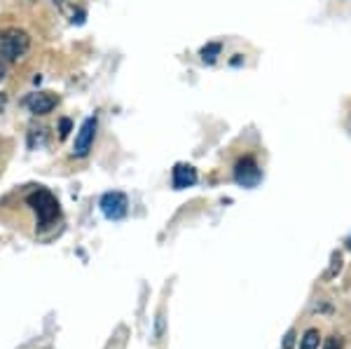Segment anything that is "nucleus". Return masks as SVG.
<instances>
[{"label":"nucleus","mask_w":351,"mask_h":349,"mask_svg":"<svg viewBox=\"0 0 351 349\" xmlns=\"http://www.w3.org/2000/svg\"><path fill=\"white\" fill-rule=\"evenodd\" d=\"M349 129H351V120H349Z\"/></svg>","instance_id":"18"},{"label":"nucleus","mask_w":351,"mask_h":349,"mask_svg":"<svg viewBox=\"0 0 351 349\" xmlns=\"http://www.w3.org/2000/svg\"><path fill=\"white\" fill-rule=\"evenodd\" d=\"M54 3H64V0H54Z\"/></svg>","instance_id":"16"},{"label":"nucleus","mask_w":351,"mask_h":349,"mask_svg":"<svg viewBox=\"0 0 351 349\" xmlns=\"http://www.w3.org/2000/svg\"><path fill=\"white\" fill-rule=\"evenodd\" d=\"M0 77H3V71H0Z\"/></svg>","instance_id":"17"},{"label":"nucleus","mask_w":351,"mask_h":349,"mask_svg":"<svg viewBox=\"0 0 351 349\" xmlns=\"http://www.w3.org/2000/svg\"><path fill=\"white\" fill-rule=\"evenodd\" d=\"M347 249H349V251H351V237H349V239H347Z\"/></svg>","instance_id":"15"},{"label":"nucleus","mask_w":351,"mask_h":349,"mask_svg":"<svg viewBox=\"0 0 351 349\" xmlns=\"http://www.w3.org/2000/svg\"><path fill=\"white\" fill-rule=\"evenodd\" d=\"M220 49H223V45H220V43H208V45H204V47L199 49V54H202V59L206 61V64H213V61L218 59Z\"/></svg>","instance_id":"8"},{"label":"nucleus","mask_w":351,"mask_h":349,"mask_svg":"<svg viewBox=\"0 0 351 349\" xmlns=\"http://www.w3.org/2000/svg\"><path fill=\"white\" fill-rule=\"evenodd\" d=\"M234 181L241 185V188H258L260 181H263V169L258 167L256 157L246 155L237 162L234 167Z\"/></svg>","instance_id":"3"},{"label":"nucleus","mask_w":351,"mask_h":349,"mask_svg":"<svg viewBox=\"0 0 351 349\" xmlns=\"http://www.w3.org/2000/svg\"><path fill=\"white\" fill-rule=\"evenodd\" d=\"M26 202H28V206L36 211L38 225H40V228H49V225H52L61 213L59 200H56L47 188H36L31 195L26 197Z\"/></svg>","instance_id":"1"},{"label":"nucleus","mask_w":351,"mask_h":349,"mask_svg":"<svg viewBox=\"0 0 351 349\" xmlns=\"http://www.w3.org/2000/svg\"><path fill=\"white\" fill-rule=\"evenodd\" d=\"M319 342H321L319 330L309 328L307 333L302 335V340H300V349H319Z\"/></svg>","instance_id":"9"},{"label":"nucleus","mask_w":351,"mask_h":349,"mask_svg":"<svg viewBox=\"0 0 351 349\" xmlns=\"http://www.w3.org/2000/svg\"><path fill=\"white\" fill-rule=\"evenodd\" d=\"M164 335V312L157 314V337Z\"/></svg>","instance_id":"13"},{"label":"nucleus","mask_w":351,"mask_h":349,"mask_svg":"<svg viewBox=\"0 0 351 349\" xmlns=\"http://www.w3.org/2000/svg\"><path fill=\"white\" fill-rule=\"evenodd\" d=\"M99 206H101V213H104L108 221H122L129 211V200L120 190H112V193H106L101 197Z\"/></svg>","instance_id":"4"},{"label":"nucleus","mask_w":351,"mask_h":349,"mask_svg":"<svg viewBox=\"0 0 351 349\" xmlns=\"http://www.w3.org/2000/svg\"><path fill=\"white\" fill-rule=\"evenodd\" d=\"M5 106V94H0V108Z\"/></svg>","instance_id":"14"},{"label":"nucleus","mask_w":351,"mask_h":349,"mask_svg":"<svg viewBox=\"0 0 351 349\" xmlns=\"http://www.w3.org/2000/svg\"><path fill=\"white\" fill-rule=\"evenodd\" d=\"M56 104H59V97L52 92H38L26 99V108L33 115H47V112H52L56 108Z\"/></svg>","instance_id":"6"},{"label":"nucleus","mask_w":351,"mask_h":349,"mask_svg":"<svg viewBox=\"0 0 351 349\" xmlns=\"http://www.w3.org/2000/svg\"><path fill=\"white\" fill-rule=\"evenodd\" d=\"M339 269H342V256H339V253H332V269H330V277H335Z\"/></svg>","instance_id":"10"},{"label":"nucleus","mask_w":351,"mask_h":349,"mask_svg":"<svg viewBox=\"0 0 351 349\" xmlns=\"http://www.w3.org/2000/svg\"><path fill=\"white\" fill-rule=\"evenodd\" d=\"M68 132H71V120H68V117H64V120L59 122V136L66 139Z\"/></svg>","instance_id":"12"},{"label":"nucleus","mask_w":351,"mask_h":349,"mask_svg":"<svg viewBox=\"0 0 351 349\" xmlns=\"http://www.w3.org/2000/svg\"><path fill=\"white\" fill-rule=\"evenodd\" d=\"M171 183L176 190L192 188L197 183V169L192 165H176L171 171Z\"/></svg>","instance_id":"7"},{"label":"nucleus","mask_w":351,"mask_h":349,"mask_svg":"<svg viewBox=\"0 0 351 349\" xmlns=\"http://www.w3.org/2000/svg\"><path fill=\"white\" fill-rule=\"evenodd\" d=\"M96 127H99L96 115L87 117V120L82 122L80 132H77V136H75V145H73V157H87L89 155V150H92V145H94Z\"/></svg>","instance_id":"5"},{"label":"nucleus","mask_w":351,"mask_h":349,"mask_svg":"<svg viewBox=\"0 0 351 349\" xmlns=\"http://www.w3.org/2000/svg\"><path fill=\"white\" fill-rule=\"evenodd\" d=\"M28 47H31V36L21 28H8L0 33V56L5 61H16L21 59Z\"/></svg>","instance_id":"2"},{"label":"nucleus","mask_w":351,"mask_h":349,"mask_svg":"<svg viewBox=\"0 0 351 349\" xmlns=\"http://www.w3.org/2000/svg\"><path fill=\"white\" fill-rule=\"evenodd\" d=\"M324 349H342V337H328L326 340V345H324Z\"/></svg>","instance_id":"11"}]
</instances>
